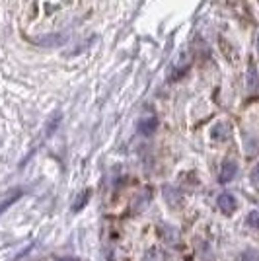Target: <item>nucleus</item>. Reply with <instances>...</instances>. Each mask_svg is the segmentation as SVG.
<instances>
[{
    "mask_svg": "<svg viewBox=\"0 0 259 261\" xmlns=\"http://www.w3.org/2000/svg\"><path fill=\"white\" fill-rule=\"evenodd\" d=\"M57 261H78L76 257H59Z\"/></svg>",
    "mask_w": 259,
    "mask_h": 261,
    "instance_id": "1a4fd4ad",
    "label": "nucleus"
},
{
    "mask_svg": "<svg viewBox=\"0 0 259 261\" xmlns=\"http://www.w3.org/2000/svg\"><path fill=\"white\" fill-rule=\"evenodd\" d=\"M240 261H259V253L253 250H248L244 251L242 255H240Z\"/></svg>",
    "mask_w": 259,
    "mask_h": 261,
    "instance_id": "6e6552de",
    "label": "nucleus"
},
{
    "mask_svg": "<svg viewBox=\"0 0 259 261\" xmlns=\"http://www.w3.org/2000/svg\"><path fill=\"white\" fill-rule=\"evenodd\" d=\"M246 222H248L249 228L259 230V211H251L248 215V218H246Z\"/></svg>",
    "mask_w": 259,
    "mask_h": 261,
    "instance_id": "0eeeda50",
    "label": "nucleus"
},
{
    "mask_svg": "<svg viewBox=\"0 0 259 261\" xmlns=\"http://www.w3.org/2000/svg\"><path fill=\"white\" fill-rule=\"evenodd\" d=\"M257 43H259V41H257Z\"/></svg>",
    "mask_w": 259,
    "mask_h": 261,
    "instance_id": "9d476101",
    "label": "nucleus"
},
{
    "mask_svg": "<svg viewBox=\"0 0 259 261\" xmlns=\"http://www.w3.org/2000/svg\"><path fill=\"white\" fill-rule=\"evenodd\" d=\"M35 43L43 45V47H59V45L66 43V37L61 33H53V35H45L43 39H35Z\"/></svg>",
    "mask_w": 259,
    "mask_h": 261,
    "instance_id": "39448f33",
    "label": "nucleus"
},
{
    "mask_svg": "<svg viewBox=\"0 0 259 261\" xmlns=\"http://www.w3.org/2000/svg\"><path fill=\"white\" fill-rule=\"evenodd\" d=\"M238 174V164L234 160H226V162L222 164V168H220V175H218V179H220V184H228V181H232Z\"/></svg>",
    "mask_w": 259,
    "mask_h": 261,
    "instance_id": "f257e3e1",
    "label": "nucleus"
},
{
    "mask_svg": "<svg viewBox=\"0 0 259 261\" xmlns=\"http://www.w3.org/2000/svg\"><path fill=\"white\" fill-rule=\"evenodd\" d=\"M156 127H158V119H156L154 115L142 117V119L139 121V133H141L142 137H150V135H154Z\"/></svg>",
    "mask_w": 259,
    "mask_h": 261,
    "instance_id": "7ed1b4c3",
    "label": "nucleus"
},
{
    "mask_svg": "<svg viewBox=\"0 0 259 261\" xmlns=\"http://www.w3.org/2000/svg\"><path fill=\"white\" fill-rule=\"evenodd\" d=\"M22 195H23V189H14L12 193H8V195L4 197V199L0 201V217L4 215V211H8V208H10Z\"/></svg>",
    "mask_w": 259,
    "mask_h": 261,
    "instance_id": "20e7f679",
    "label": "nucleus"
},
{
    "mask_svg": "<svg viewBox=\"0 0 259 261\" xmlns=\"http://www.w3.org/2000/svg\"><path fill=\"white\" fill-rule=\"evenodd\" d=\"M90 195H92V189H84V191L78 195V199L72 203V213H80L82 208L86 207V203L90 201Z\"/></svg>",
    "mask_w": 259,
    "mask_h": 261,
    "instance_id": "423d86ee",
    "label": "nucleus"
},
{
    "mask_svg": "<svg viewBox=\"0 0 259 261\" xmlns=\"http://www.w3.org/2000/svg\"><path fill=\"white\" fill-rule=\"evenodd\" d=\"M218 208H220L224 215H232L238 208L236 197L232 195V193H222V195L218 197Z\"/></svg>",
    "mask_w": 259,
    "mask_h": 261,
    "instance_id": "f03ea898",
    "label": "nucleus"
}]
</instances>
